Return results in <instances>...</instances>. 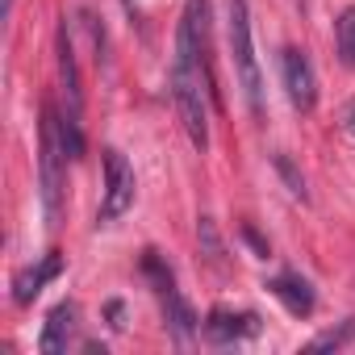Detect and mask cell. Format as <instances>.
<instances>
[{
    "instance_id": "1",
    "label": "cell",
    "mask_w": 355,
    "mask_h": 355,
    "mask_svg": "<svg viewBox=\"0 0 355 355\" xmlns=\"http://www.w3.org/2000/svg\"><path fill=\"white\" fill-rule=\"evenodd\" d=\"M67 146H63V130H59V109L46 101L42 105V121H38V189H42V214L46 226L55 230L63 218V171H67Z\"/></svg>"
},
{
    "instance_id": "2",
    "label": "cell",
    "mask_w": 355,
    "mask_h": 355,
    "mask_svg": "<svg viewBox=\"0 0 355 355\" xmlns=\"http://www.w3.org/2000/svg\"><path fill=\"white\" fill-rule=\"evenodd\" d=\"M167 88H171V105H175V117H180L189 142L197 150L209 146V117H205V80L197 71V63L189 55L175 51V63H171V76H167Z\"/></svg>"
},
{
    "instance_id": "3",
    "label": "cell",
    "mask_w": 355,
    "mask_h": 355,
    "mask_svg": "<svg viewBox=\"0 0 355 355\" xmlns=\"http://www.w3.org/2000/svg\"><path fill=\"white\" fill-rule=\"evenodd\" d=\"M226 34H230V59H234L239 88H243L251 113L263 117V76H259L255 42H251V13H247V0H230V5H226Z\"/></svg>"
},
{
    "instance_id": "4",
    "label": "cell",
    "mask_w": 355,
    "mask_h": 355,
    "mask_svg": "<svg viewBox=\"0 0 355 355\" xmlns=\"http://www.w3.org/2000/svg\"><path fill=\"white\" fill-rule=\"evenodd\" d=\"M175 51L189 55L205 80V92L214 101V109H222V92H218V76H214V42H209V0H189L184 17H180V38Z\"/></svg>"
},
{
    "instance_id": "5",
    "label": "cell",
    "mask_w": 355,
    "mask_h": 355,
    "mask_svg": "<svg viewBox=\"0 0 355 355\" xmlns=\"http://www.w3.org/2000/svg\"><path fill=\"white\" fill-rule=\"evenodd\" d=\"M134 205V167L121 150H105V197H101V222H117Z\"/></svg>"
},
{
    "instance_id": "6",
    "label": "cell",
    "mask_w": 355,
    "mask_h": 355,
    "mask_svg": "<svg viewBox=\"0 0 355 355\" xmlns=\"http://www.w3.org/2000/svg\"><path fill=\"white\" fill-rule=\"evenodd\" d=\"M280 76H284V92H288L293 109L309 113V109L318 105V76H313L309 55L297 51V46H284V51H280Z\"/></svg>"
},
{
    "instance_id": "7",
    "label": "cell",
    "mask_w": 355,
    "mask_h": 355,
    "mask_svg": "<svg viewBox=\"0 0 355 355\" xmlns=\"http://www.w3.org/2000/svg\"><path fill=\"white\" fill-rule=\"evenodd\" d=\"M259 334V318L255 313H230V309H214L205 318V338L209 343H243Z\"/></svg>"
},
{
    "instance_id": "8",
    "label": "cell",
    "mask_w": 355,
    "mask_h": 355,
    "mask_svg": "<svg viewBox=\"0 0 355 355\" xmlns=\"http://www.w3.org/2000/svg\"><path fill=\"white\" fill-rule=\"evenodd\" d=\"M59 272H63L59 251H51L38 268H21V272L13 276V301H17V305H34V297H38V293H42V288L59 276Z\"/></svg>"
},
{
    "instance_id": "9",
    "label": "cell",
    "mask_w": 355,
    "mask_h": 355,
    "mask_svg": "<svg viewBox=\"0 0 355 355\" xmlns=\"http://www.w3.org/2000/svg\"><path fill=\"white\" fill-rule=\"evenodd\" d=\"M163 309H167V334H171V343H175V347H193L201 322H197L193 305L180 297V288H167V293H163Z\"/></svg>"
},
{
    "instance_id": "10",
    "label": "cell",
    "mask_w": 355,
    "mask_h": 355,
    "mask_svg": "<svg viewBox=\"0 0 355 355\" xmlns=\"http://www.w3.org/2000/svg\"><path fill=\"white\" fill-rule=\"evenodd\" d=\"M268 293L293 313V318H309L313 313V305H318V297H313V288H309V280H301V276H276V280H268Z\"/></svg>"
},
{
    "instance_id": "11",
    "label": "cell",
    "mask_w": 355,
    "mask_h": 355,
    "mask_svg": "<svg viewBox=\"0 0 355 355\" xmlns=\"http://www.w3.org/2000/svg\"><path fill=\"white\" fill-rule=\"evenodd\" d=\"M71 334H76V305H71V301H63V305H55V309L46 313V326H42V338H38V347H42L46 355H55V351H67Z\"/></svg>"
},
{
    "instance_id": "12",
    "label": "cell",
    "mask_w": 355,
    "mask_h": 355,
    "mask_svg": "<svg viewBox=\"0 0 355 355\" xmlns=\"http://www.w3.org/2000/svg\"><path fill=\"white\" fill-rule=\"evenodd\" d=\"M59 80H63V96L67 109L80 113L84 109V88H80V67H76V46L67 38V26H59Z\"/></svg>"
},
{
    "instance_id": "13",
    "label": "cell",
    "mask_w": 355,
    "mask_h": 355,
    "mask_svg": "<svg viewBox=\"0 0 355 355\" xmlns=\"http://www.w3.org/2000/svg\"><path fill=\"white\" fill-rule=\"evenodd\" d=\"M334 42H338V59L355 67V5L343 9V17L334 21Z\"/></svg>"
},
{
    "instance_id": "14",
    "label": "cell",
    "mask_w": 355,
    "mask_h": 355,
    "mask_svg": "<svg viewBox=\"0 0 355 355\" xmlns=\"http://www.w3.org/2000/svg\"><path fill=\"white\" fill-rule=\"evenodd\" d=\"M272 163H276V171H280V180L288 184V193H293L297 201H309V189H305V175H301V171L293 167V159H288L284 150H276V155H272Z\"/></svg>"
},
{
    "instance_id": "15",
    "label": "cell",
    "mask_w": 355,
    "mask_h": 355,
    "mask_svg": "<svg viewBox=\"0 0 355 355\" xmlns=\"http://www.w3.org/2000/svg\"><path fill=\"white\" fill-rule=\"evenodd\" d=\"M142 272H146V276L155 280V293H159V297H163L167 288H175V280H171V272H167V268L159 263V255H155V251H146V255H142Z\"/></svg>"
},
{
    "instance_id": "16",
    "label": "cell",
    "mask_w": 355,
    "mask_h": 355,
    "mask_svg": "<svg viewBox=\"0 0 355 355\" xmlns=\"http://www.w3.org/2000/svg\"><path fill=\"white\" fill-rule=\"evenodd\" d=\"M351 338H355V318H351V322H343L338 330L318 334V338L309 343V351H330V347H343V343H351Z\"/></svg>"
},
{
    "instance_id": "17",
    "label": "cell",
    "mask_w": 355,
    "mask_h": 355,
    "mask_svg": "<svg viewBox=\"0 0 355 355\" xmlns=\"http://www.w3.org/2000/svg\"><path fill=\"white\" fill-rule=\"evenodd\" d=\"M197 239H201L205 255H209L214 263H222V239H218V226H214V218H201V222H197Z\"/></svg>"
},
{
    "instance_id": "18",
    "label": "cell",
    "mask_w": 355,
    "mask_h": 355,
    "mask_svg": "<svg viewBox=\"0 0 355 355\" xmlns=\"http://www.w3.org/2000/svg\"><path fill=\"white\" fill-rule=\"evenodd\" d=\"M243 234H247V243H251V247H255L259 255H268V243H263V239H259V234H255L251 226H243Z\"/></svg>"
},
{
    "instance_id": "19",
    "label": "cell",
    "mask_w": 355,
    "mask_h": 355,
    "mask_svg": "<svg viewBox=\"0 0 355 355\" xmlns=\"http://www.w3.org/2000/svg\"><path fill=\"white\" fill-rule=\"evenodd\" d=\"M347 130L355 134V109H347Z\"/></svg>"
},
{
    "instance_id": "20",
    "label": "cell",
    "mask_w": 355,
    "mask_h": 355,
    "mask_svg": "<svg viewBox=\"0 0 355 355\" xmlns=\"http://www.w3.org/2000/svg\"><path fill=\"white\" fill-rule=\"evenodd\" d=\"M13 5H17V0H5V13H13Z\"/></svg>"
}]
</instances>
